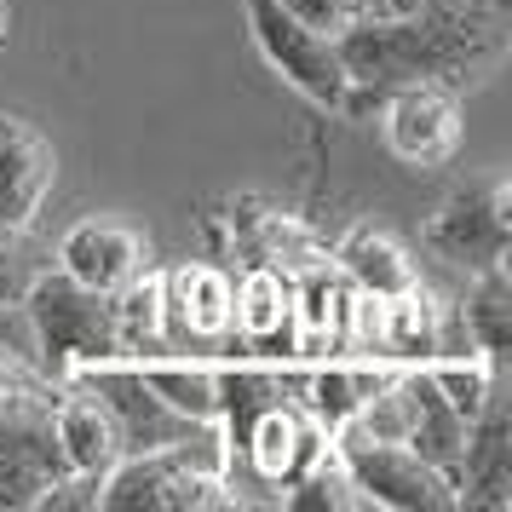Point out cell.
<instances>
[{"label": "cell", "instance_id": "obj_1", "mask_svg": "<svg viewBox=\"0 0 512 512\" xmlns=\"http://www.w3.org/2000/svg\"><path fill=\"white\" fill-rule=\"evenodd\" d=\"M507 24V0H415L403 18L346 24L334 35L351 75L346 116H363L403 81H438L449 93L484 81L507 52Z\"/></svg>", "mask_w": 512, "mask_h": 512}, {"label": "cell", "instance_id": "obj_2", "mask_svg": "<svg viewBox=\"0 0 512 512\" xmlns=\"http://www.w3.org/2000/svg\"><path fill=\"white\" fill-rule=\"evenodd\" d=\"M29 323H35V346H41V374L47 380H70V374L93 369V363H110V357H127L116 334V305L110 294H98L87 282H75L70 271H41L29 277L24 300Z\"/></svg>", "mask_w": 512, "mask_h": 512}, {"label": "cell", "instance_id": "obj_3", "mask_svg": "<svg viewBox=\"0 0 512 512\" xmlns=\"http://www.w3.org/2000/svg\"><path fill=\"white\" fill-rule=\"evenodd\" d=\"M334 461L346 466L351 489L363 495V507H386V512H461L455 507V484L443 478L438 466H426L409 443H386L369 438L357 426L334 432Z\"/></svg>", "mask_w": 512, "mask_h": 512}, {"label": "cell", "instance_id": "obj_4", "mask_svg": "<svg viewBox=\"0 0 512 512\" xmlns=\"http://www.w3.org/2000/svg\"><path fill=\"white\" fill-rule=\"evenodd\" d=\"M242 12H248V29H254V47L265 52V64H271L294 93L311 98L317 110L346 116L351 75H346V64H340L334 35L300 24L282 0H242Z\"/></svg>", "mask_w": 512, "mask_h": 512}, {"label": "cell", "instance_id": "obj_5", "mask_svg": "<svg viewBox=\"0 0 512 512\" xmlns=\"http://www.w3.org/2000/svg\"><path fill=\"white\" fill-rule=\"evenodd\" d=\"M75 386L104 403V415L116 420V438H121V455H150V449H173L185 438H202L213 420H190L179 415L167 397H156V386L139 374L133 357H110V363H93V369L70 374Z\"/></svg>", "mask_w": 512, "mask_h": 512}, {"label": "cell", "instance_id": "obj_6", "mask_svg": "<svg viewBox=\"0 0 512 512\" xmlns=\"http://www.w3.org/2000/svg\"><path fill=\"white\" fill-rule=\"evenodd\" d=\"M426 248L461 271H489L507 265L512 248V190L507 179H472L449 190L438 213L426 219Z\"/></svg>", "mask_w": 512, "mask_h": 512}, {"label": "cell", "instance_id": "obj_7", "mask_svg": "<svg viewBox=\"0 0 512 512\" xmlns=\"http://www.w3.org/2000/svg\"><path fill=\"white\" fill-rule=\"evenodd\" d=\"M162 340L167 351H208L231 357V271H219L208 259L167 265L162 271Z\"/></svg>", "mask_w": 512, "mask_h": 512}, {"label": "cell", "instance_id": "obj_8", "mask_svg": "<svg viewBox=\"0 0 512 512\" xmlns=\"http://www.w3.org/2000/svg\"><path fill=\"white\" fill-rule=\"evenodd\" d=\"M380 133L403 167H443L461 150V93L438 81H403L374 104Z\"/></svg>", "mask_w": 512, "mask_h": 512}, {"label": "cell", "instance_id": "obj_9", "mask_svg": "<svg viewBox=\"0 0 512 512\" xmlns=\"http://www.w3.org/2000/svg\"><path fill=\"white\" fill-rule=\"evenodd\" d=\"M58 185V150L35 121L0 110V225L6 231H35V219L47 208Z\"/></svg>", "mask_w": 512, "mask_h": 512}, {"label": "cell", "instance_id": "obj_10", "mask_svg": "<svg viewBox=\"0 0 512 512\" xmlns=\"http://www.w3.org/2000/svg\"><path fill=\"white\" fill-rule=\"evenodd\" d=\"M455 507H472V512L512 507V403L501 397V386L478 409V420H466V455H461Z\"/></svg>", "mask_w": 512, "mask_h": 512}, {"label": "cell", "instance_id": "obj_11", "mask_svg": "<svg viewBox=\"0 0 512 512\" xmlns=\"http://www.w3.org/2000/svg\"><path fill=\"white\" fill-rule=\"evenodd\" d=\"M150 265V248L144 236L127 225V219H110V213H87L75 219L64 242H58V271H70L75 282H87L98 294H116L127 277H139Z\"/></svg>", "mask_w": 512, "mask_h": 512}, {"label": "cell", "instance_id": "obj_12", "mask_svg": "<svg viewBox=\"0 0 512 512\" xmlns=\"http://www.w3.org/2000/svg\"><path fill=\"white\" fill-rule=\"evenodd\" d=\"M328 432L305 415L300 403H271L265 415L248 426V443H242V461L254 466V478L288 489L294 478H305L317 461H328Z\"/></svg>", "mask_w": 512, "mask_h": 512}, {"label": "cell", "instance_id": "obj_13", "mask_svg": "<svg viewBox=\"0 0 512 512\" xmlns=\"http://www.w3.org/2000/svg\"><path fill=\"white\" fill-rule=\"evenodd\" d=\"M64 449L52 438V420L41 426H18V420H0V512H24L41 507L58 478H64Z\"/></svg>", "mask_w": 512, "mask_h": 512}, {"label": "cell", "instance_id": "obj_14", "mask_svg": "<svg viewBox=\"0 0 512 512\" xmlns=\"http://www.w3.org/2000/svg\"><path fill=\"white\" fill-rule=\"evenodd\" d=\"M52 438H58V449H64V466H70V472L104 478V472L121 461L116 420L104 415V403H98L87 386H75V380L58 386V403H52Z\"/></svg>", "mask_w": 512, "mask_h": 512}, {"label": "cell", "instance_id": "obj_15", "mask_svg": "<svg viewBox=\"0 0 512 512\" xmlns=\"http://www.w3.org/2000/svg\"><path fill=\"white\" fill-rule=\"evenodd\" d=\"M403 386H409V432H403V443H409L426 466H438L449 484H461L466 420L449 409V397L432 386V374L420 369V363H409V369H403Z\"/></svg>", "mask_w": 512, "mask_h": 512}, {"label": "cell", "instance_id": "obj_16", "mask_svg": "<svg viewBox=\"0 0 512 512\" xmlns=\"http://www.w3.org/2000/svg\"><path fill=\"white\" fill-rule=\"evenodd\" d=\"M328 265H334L357 294H374V300H392V294H403V288L420 282L415 259L403 254V242H392L386 231H369V225H357V231L340 236L334 254H328Z\"/></svg>", "mask_w": 512, "mask_h": 512}, {"label": "cell", "instance_id": "obj_17", "mask_svg": "<svg viewBox=\"0 0 512 512\" xmlns=\"http://www.w3.org/2000/svg\"><path fill=\"white\" fill-rule=\"evenodd\" d=\"M242 242H248V254L265 259V265H277L288 277H300L311 265H328V248L317 242L311 225H300L294 213H277V208H259V202H242V213H231Z\"/></svg>", "mask_w": 512, "mask_h": 512}, {"label": "cell", "instance_id": "obj_18", "mask_svg": "<svg viewBox=\"0 0 512 512\" xmlns=\"http://www.w3.org/2000/svg\"><path fill=\"white\" fill-rule=\"evenodd\" d=\"M438 317H443V300L415 282L392 300H380V340H386V363H432L438 357Z\"/></svg>", "mask_w": 512, "mask_h": 512}, {"label": "cell", "instance_id": "obj_19", "mask_svg": "<svg viewBox=\"0 0 512 512\" xmlns=\"http://www.w3.org/2000/svg\"><path fill=\"white\" fill-rule=\"evenodd\" d=\"M139 374L156 386V397H167L179 415L190 420H219V363H202V357H133Z\"/></svg>", "mask_w": 512, "mask_h": 512}, {"label": "cell", "instance_id": "obj_20", "mask_svg": "<svg viewBox=\"0 0 512 512\" xmlns=\"http://www.w3.org/2000/svg\"><path fill=\"white\" fill-rule=\"evenodd\" d=\"M110 305H116V334H121V351L127 357H156V351H167L162 340V271L156 265H144L139 277H127L110 294Z\"/></svg>", "mask_w": 512, "mask_h": 512}, {"label": "cell", "instance_id": "obj_21", "mask_svg": "<svg viewBox=\"0 0 512 512\" xmlns=\"http://www.w3.org/2000/svg\"><path fill=\"white\" fill-rule=\"evenodd\" d=\"M461 317L472 328V346L489 351V357H507L512 346V282L507 265H489V271H472V288H466Z\"/></svg>", "mask_w": 512, "mask_h": 512}, {"label": "cell", "instance_id": "obj_22", "mask_svg": "<svg viewBox=\"0 0 512 512\" xmlns=\"http://www.w3.org/2000/svg\"><path fill=\"white\" fill-rule=\"evenodd\" d=\"M495 363H501V357H489V351H466V357H432V363H420V369L432 374V386L449 397L455 415L478 420V409L495 397Z\"/></svg>", "mask_w": 512, "mask_h": 512}, {"label": "cell", "instance_id": "obj_23", "mask_svg": "<svg viewBox=\"0 0 512 512\" xmlns=\"http://www.w3.org/2000/svg\"><path fill=\"white\" fill-rule=\"evenodd\" d=\"M52 403H58V380H47L41 369H24L12 357H0V420L41 426V420H52Z\"/></svg>", "mask_w": 512, "mask_h": 512}, {"label": "cell", "instance_id": "obj_24", "mask_svg": "<svg viewBox=\"0 0 512 512\" xmlns=\"http://www.w3.org/2000/svg\"><path fill=\"white\" fill-rule=\"evenodd\" d=\"M282 501H288L294 512H346V507H363V495L351 489L346 466L334 461V449H328V461H317L305 478H294Z\"/></svg>", "mask_w": 512, "mask_h": 512}, {"label": "cell", "instance_id": "obj_25", "mask_svg": "<svg viewBox=\"0 0 512 512\" xmlns=\"http://www.w3.org/2000/svg\"><path fill=\"white\" fill-rule=\"evenodd\" d=\"M29 288V265H24V248H18V231L0 225V305H18Z\"/></svg>", "mask_w": 512, "mask_h": 512}, {"label": "cell", "instance_id": "obj_26", "mask_svg": "<svg viewBox=\"0 0 512 512\" xmlns=\"http://www.w3.org/2000/svg\"><path fill=\"white\" fill-rule=\"evenodd\" d=\"M300 24L323 29V35H340V29L351 24V0H282Z\"/></svg>", "mask_w": 512, "mask_h": 512}, {"label": "cell", "instance_id": "obj_27", "mask_svg": "<svg viewBox=\"0 0 512 512\" xmlns=\"http://www.w3.org/2000/svg\"><path fill=\"white\" fill-rule=\"evenodd\" d=\"M0 41H6V6H0Z\"/></svg>", "mask_w": 512, "mask_h": 512}]
</instances>
